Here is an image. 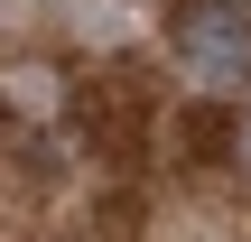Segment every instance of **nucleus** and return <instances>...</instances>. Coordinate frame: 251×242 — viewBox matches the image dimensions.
<instances>
[{
  "instance_id": "f03ea898",
  "label": "nucleus",
  "mask_w": 251,
  "mask_h": 242,
  "mask_svg": "<svg viewBox=\"0 0 251 242\" xmlns=\"http://www.w3.org/2000/svg\"><path fill=\"white\" fill-rule=\"evenodd\" d=\"M75 131L102 149V159H140V103H121V93H75Z\"/></svg>"
},
{
  "instance_id": "7ed1b4c3",
  "label": "nucleus",
  "mask_w": 251,
  "mask_h": 242,
  "mask_svg": "<svg viewBox=\"0 0 251 242\" xmlns=\"http://www.w3.org/2000/svg\"><path fill=\"white\" fill-rule=\"evenodd\" d=\"M177 149H186L196 168H214V159H233V149H242V121H233L224 103H196V112L177 121Z\"/></svg>"
},
{
  "instance_id": "f257e3e1",
  "label": "nucleus",
  "mask_w": 251,
  "mask_h": 242,
  "mask_svg": "<svg viewBox=\"0 0 251 242\" xmlns=\"http://www.w3.org/2000/svg\"><path fill=\"white\" fill-rule=\"evenodd\" d=\"M168 47H177L205 84L251 93V9L242 0H177V9H168Z\"/></svg>"
}]
</instances>
